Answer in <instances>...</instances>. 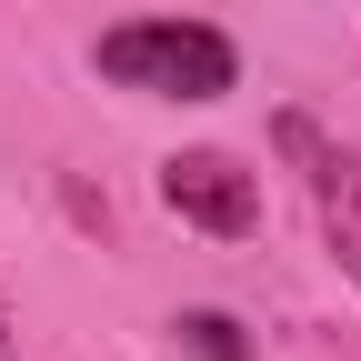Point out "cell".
<instances>
[{"mask_svg": "<svg viewBox=\"0 0 361 361\" xmlns=\"http://www.w3.org/2000/svg\"><path fill=\"white\" fill-rule=\"evenodd\" d=\"M180 341H191L201 361H251V341H241V322H221V311H191V322H180Z\"/></svg>", "mask_w": 361, "mask_h": 361, "instance_id": "obj_4", "label": "cell"}, {"mask_svg": "<svg viewBox=\"0 0 361 361\" xmlns=\"http://www.w3.org/2000/svg\"><path fill=\"white\" fill-rule=\"evenodd\" d=\"M281 151H291V161H301V180H311V211H322L331 261L361 281V151H351V141H331L311 111H281Z\"/></svg>", "mask_w": 361, "mask_h": 361, "instance_id": "obj_2", "label": "cell"}, {"mask_svg": "<svg viewBox=\"0 0 361 361\" xmlns=\"http://www.w3.org/2000/svg\"><path fill=\"white\" fill-rule=\"evenodd\" d=\"M0 361H20V351H11V301H0Z\"/></svg>", "mask_w": 361, "mask_h": 361, "instance_id": "obj_5", "label": "cell"}, {"mask_svg": "<svg viewBox=\"0 0 361 361\" xmlns=\"http://www.w3.org/2000/svg\"><path fill=\"white\" fill-rule=\"evenodd\" d=\"M161 201L211 241H251L261 231V180L231 161V151H171L161 161Z\"/></svg>", "mask_w": 361, "mask_h": 361, "instance_id": "obj_3", "label": "cell"}, {"mask_svg": "<svg viewBox=\"0 0 361 361\" xmlns=\"http://www.w3.org/2000/svg\"><path fill=\"white\" fill-rule=\"evenodd\" d=\"M90 61H101V80L141 90V101H221L241 80V51L211 20H121V30H101Z\"/></svg>", "mask_w": 361, "mask_h": 361, "instance_id": "obj_1", "label": "cell"}]
</instances>
